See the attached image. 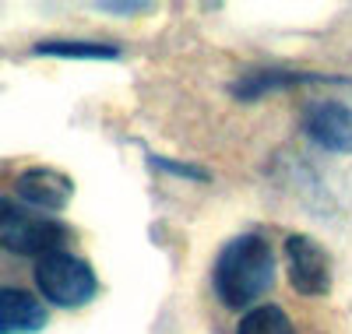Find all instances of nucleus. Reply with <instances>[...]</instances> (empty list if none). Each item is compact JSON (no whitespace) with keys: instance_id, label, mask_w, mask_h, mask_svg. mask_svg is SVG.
<instances>
[{"instance_id":"4","label":"nucleus","mask_w":352,"mask_h":334,"mask_svg":"<svg viewBox=\"0 0 352 334\" xmlns=\"http://www.w3.org/2000/svg\"><path fill=\"white\" fill-rule=\"evenodd\" d=\"M285 264H289V282L300 296H324L331 289V260L324 247H317L310 236L285 239Z\"/></svg>"},{"instance_id":"6","label":"nucleus","mask_w":352,"mask_h":334,"mask_svg":"<svg viewBox=\"0 0 352 334\" xmlns=\"http://www.w3.org/2000/svg\"><path fill=\"white\" fill-rule=\"evenodd\" d=\"M307 131L320 148L338 151V155H352V106H342V102L317 106L307 120Z\"/></svg>"},{"instance_id":"5","label":"nucleus","mask_w":352,"mask_h":334,"mask_svg":"<svg viewBox=\"0 0 352 334\" xmlns=\"http://www.w3.org/2000/svg\"><path fill=\"white\" fill-rule=\"evenodd\" d=\"M14 190H18V197H21L25 204H32V208H39V211H60V208L71 201L74 183H71L64 172L39 166V169L21 172L18 183H14Z\"/></svg>"},{"instance_id":"3","label":"nucleus","mask_w":352,"mask_h":334,"mask_svg":"<svg viewBox=\"0 0 352 334\" xmlns=\"http://www.w3.org/2000/svg\"><path fill=\"white\" fill-rule=\"evenodd\" d=\"M36 289L53 307H81L96 296V271L67 250H53L36 260Z\"/></svg>"},{"instance_id":"9","label":"nucleus","mask_w":352,"mask_h":334,"mask_svg":"<svg viewBox=\"0 0 352 334\" xmlns=\"http://www.w3.org/2000/svg\"><path fill=\"white\" fill-rule=\"evenodd\" d=\"M36 53H46V56H78V60H113L116 56L113 46H96V43H43V46H36Z\"/></svg>"},{"instance_id":"2","label":"nucleus","mask_w":352,"mask_h":334,"mask_svg":"<svg viewBox=\"0 0 352 334\" xmlns=\"http://www.w3.org/2000/svg\"><path fill=\"white\" fill-rule=\"evenodd\" d=\"M64 239H67V229L60 222L43 219V215H36V211L0 197V250H11V254L39 260L53 250H60Z\"/></svg>"},{"instance_id":"7","label":"nucleus","mask_w":352,"mask_h":334,"mask_svg":"<svg viewBox=\"0 0 352 334\" xmlns=\"http://www.w3.org/2000/svg\"><path fill=\"white\" fill-rule=\"evenodd\" d=\"M46 324L43 307L21 289H0V334H28Z\"/></svg>"},{"instance_id":"8","label":"nucleus","mask_w":352,"mask_h":334,"mask_svg":"<svg viewBox=\"0 0 352 334\" xmlns=\"http://www.w3.org/2000/svg\"><path fill=\"white\" fill-rule=\"evenodd\" d=\"M236 334H292V324L282 307L264 302V307H254L243 313V320L236 324Z\"/></svg>"},{"instance_id":"1","label":"nucleus","mask_w":352,"mask_h":334,"mask_svg":"<svg viewBox=\"0 0 352 334\" xmlns=\"http://www.w3.org/2000/svg\"><path fill=\"white\" fill-rule=\"evenodd\" d=\"M215 292L226 307H250L254 299H261L275 282V254L261 236H236L229 239L215 271H212Z\"/></svg>"}]
</instances>
